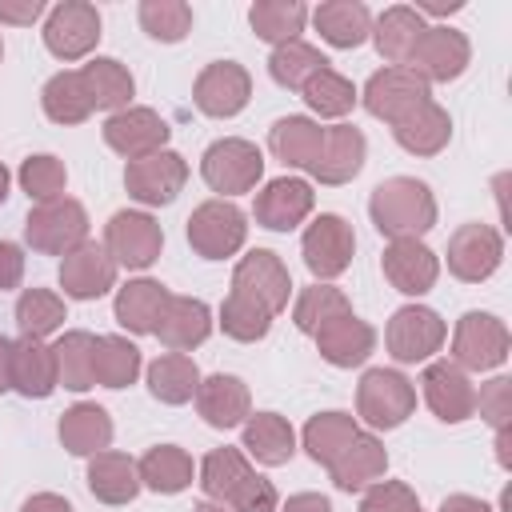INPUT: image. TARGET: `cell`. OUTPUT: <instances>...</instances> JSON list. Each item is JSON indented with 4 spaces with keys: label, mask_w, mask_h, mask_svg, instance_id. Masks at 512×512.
<instances>
[{
    "label": "cell",
    "mask_w": 512,
    "mask_h": 512,
    "mask_svg": "<svg viewBox=\"0 0 512 512\" xmlns=\"http://www.w3.org/2000/svg\"><path fill=\"white\" fill-rule=\"evenodd\" d=\"M324 144V128L312 124L308 116H284L268 132V148L288 164V168H312Z\"/></svg>",
    "instance_id": "cell-35"
},
{
    "label": "cell",
    "mask_w": 512,
    "mask_h": 512,
    "mask_svg": "<svg viewBox=\"0 0 512 512\" xmlns=\"http://www.w3.org/2000/svg\"><path fill=\"white\" fill-rule=\"evenodd\" d=\"M88 488L104 504H128L140 492V472L124 452H96L88 456Z\"/></svg>",
    "instance_id": "cell-33"
},
{
    "label": "cell",
    "mask_w": 512,
    "mask_h": 512,
    "mask_svg": "<svg viewBox=\"0 0 512 512\" xmlns=\"http://www.w3.org/2000/svg\"><path fill=\"white\" fill-rule=\"evenodd\" d=\"M464 4L460 0H452V4H420L416 12H432V16H448V12H460Z\"/></svg>",
    "instance_id": "cell-60"
},
{
    "label": "cell",
    "mask_w": 512,
    "mask_h": 512,
    "mask_svg": "<svg viewBox=\"0 0 512 512\" xmlns=\"http://www.w3.org/2000/svg\"><path fill=\"white\" fill-rule=\"evenodd\" d=\"M188 180V164L180 152H152V156H140V160H128L124 168V188L132 200L148 204V208H160V204H172L180 196Z\"/></svg>",
    "instance_id": "cell-8"
},
{
    "label": "cell",
    "mask_w": 512,
    "mask_h": 512,
    "mask_svg": "<svg viewBox=\"0 0 512 512\" xmlns=\"http://www.w3.org/2000/svg\"><path fill=\"white\" fill-rule=\"evenodd\" d=\"M100 40V12L84 0H64L48 12L44 24V44L56 60H80L96 48Z\"/></svg>",
    "instance_id": "cell-13"
},
{
    "label": "cell",
    "mask_w": 512,
    "mask_h": 512,
    "mask_svg": "<svg viewBox=\"0 0 512 512\" xmlns=\"http://www.w3.org/2000/svg\"><path fill=\"white\" fill-rule=\"evenodd\" d=\"M60 444L72 456H96L112 444V416L100 404H72L60 416Z\"/></svg>",
    "instance_id": "cell-32"
},
{
    "label": "cell",
    "mask_w": 512,
    "mask_h": 512,
    "mask_svg": "<svg viewBox=\"0 0 512 512\" xmlns=\"http://www.w3.org/2000/svg\"><path fill=\"white\" fill-rule=\"evenodd\" d=\"M24 240L36 248V252H48V256H68L72 248H80L88 240V212L80 200H68V196H56V200H44L28 212L24 220Z\"/></svg>",
    "instance_id": "cell-3"
},
{
    "label": "cell",
    "mask_w": 512,
    "mask_h": 512,
    "mask_svg": "<svg viewBox=\"0 0 512 512\" xmlns=\"http://www.w3.org/2000/svg\"><path fill=\"white\" fill-rule=\"evenodd\" d=\"M368 216L380 236L388 240H420L436 224V200L424 180L416 176H392L372 188Z\"/></svg>",
    "instance_id": "cell-1"
},
{
    "label": "cell",
    "mask_w": 512,
    "mask_h": 512,
    "mask_svg": "<svg viewBox=\"0 0 512 512\" xmlns=\"http://www.w3.org/2000/svg\"><path fill=\"white\" fill-rule=\"evenodd\" d=\"M300 252H304V264L308 272L320 280H332L340 276L348 264H352V252H356V236H352V224L336 212H324L308 224L304 240H300Z\"/></svg>",
    "instance_id": "cell-9"
},
{
    "label": "cell",
    "mask_w": 512,
    "mask_h": 512,
    "mask_svg": "<svg viewBox=\"0 0 512 512\" xmlns=\"http://www.w3.org/2000/svg\"><path fill=\"white\" fill-rule=\"evenodd\" d=\"M424 100H432L428 84L412 72V68H380L368 84H364V108L376 116V120H404L412 108H420Z\"/></svg>",
    "instance_id": "cell-17"
},
{
    "label": "cell",
    "mask_w": 512,
    "mask_h": 512,
    "mask_svg": "<svg viewBox=\"0 0 512 512\" xmlns=\"http://www.w3.org/2000/svg\"><path fill=\"white\" fill-rule=\"evenodd\" d=\"M508 348H512V336L504 320H496L492 312H464L452 336V364L468 372H488L508 360Z\"/></svg>",
    "instance_id": "cell-6"
},
{
    "label": "cell",
    "mask_w": 512,
    "mask_h": 512,
    "mask_svg": "<svg viewBox=\"0 0 512 512\" xmlns=\"http://www.w3.org/2000/svg\"><path fill=\"white\" fill-rule=\"evenodd\" d=\"M392 136L412 156H436L452 136V120L436 100H424L420 108H412L404 120L392 124Z\"/></svg>",
    "instance_id": "cell-29"
},
{
    "label": "cell",
    "mask_w": 512,
    "mask_h": 512,
    "mask_svg": "<svg viewBox=\"0 0 512 512\" xmlns=\"http://www.w3.org/2000/svg\"><path fill=\"white\" fill-rule=\"evenodd\" d=\"M140 472V484L160 492V496H176L192 484V456L176 444H160V448H148L144 460L136 464Z\"/></svg>",
    "instance_id": "cell-39"
},
{
    "label": "cell",
    "mask_w": 512,
    "mask_h": 512,
    "mask_svg": "<svg viewBox=\"0 0 512 512\" xmlns=\"http://www.w3.org/2000/svg\"><path fill=\"white\" fill-rule=\"evenodd\" d=\"M476 408L496 432V460L508 468L512 464V452H508V444H512V436H508V424H512V380L508 376L488 380L480 388V396H476Z\"/></svg>",
    "instance_id": "cell-48"
},
{
    "label": "cell",
    "mask_w": 512,
    "mask_h": 512,
    "mask_svg": "<svg viewBox=\"0 0 512 512\" xmlns=\"http://www.w3.org/2000/svg\"><path fill=\"white\" fill-rule=\"evenodd\" d=\"M168 300H172V292H168L164 284H156V280H128V284L116 292V320H120L128 332L148 336V332H156V324H160Z\"/></svg>",
    "instance_id": "cell-31"
},
{
    "label": "cell",
    "mask_w": 512,
    "mask_h": 512,
    "mask_svg": "<svg viewBox=\"0 0 512 512\" xmlns=\"http://www.w3.org/2000/svg\"><path fill=\"white\" fill-rule=\"evenodd\" d=\"M60 284L72 300H96L116 284V260L104 252V244L84 240L60 260Z\"/></svg>",
    "instance_id": "cell-21"
},
{
    "label": "cell",
    "mask_w": 512,
    "mask_h": 512,
    "mask_svg": "<svg viewBox=\"0 0 512 512\" xmlns=\"http://www.w3.org/2000/svg\"><path fill=\"white\" fill-rule=\"evenodd\" d=\"M364 132L356 124H336V128H324V144H320V156L316 164L308 168L320 184H348L360 168H364Z\"/></svg>",
    "instance_id": "cell-22"
},
{
    "label": "cell",
    "mask_w": 512,
    "mask_h": 512,
    "mask_svg": "<svg viewBox=\"0 0 512 512\" xmlns=\"http://www.w3.org/2000/svg\"><path fill=\"white\" fill-rule=\"evenodd\" d=\"M300 96H304L308 108L320 112V116H344V112H352V104H356L352 80H344V76L332 72V68H320V72L300 88Z\"/></svg>",
    "instance_id": "cell-50"
},
{
    "label": "cell",
    "mask_w": 512,
    "mask_h": 512,
    "mask_svg": "<svg viewBox=\"0 0 512 512\" xmlns=\"http://www.w3.org/2000/svg\"><path fill=\"white\" fill-rule=\"evenodd\" d=\"M244 448H248L260 464L276 468V464H288V460H292V452H296V432H292V424H288L284 416H276V412H256V416L244 420Z\"/></svg>",
    "instance_id": "cell-37"
},
{
    "label": "cell",
    "mask_w": 512,
    "mask_h": 512,
    "mask_svg": "<svg viewBox=\"0 0 512 512\" xmlns=\"http://www.w3.org/2000/svg\"><path fill=\"white\" fill-rule=\"evenodd\" d=\"M192 512H224V504H212V500H204V504H196Z\"/></svg>",
    "instance_id": "cell-62"
},
{
    "label": "cell",
    "mask_w": 512,
    "mask_h": 512,
    "mask_svg": "<svg viewBox=\"0 0 512 512\" xmlns=\"http://www.w3.org/2000/svg\"><path fill=\"white\" fill-rule=\"evenodd\" d=\"M40 12H44V0H0L4 24H32Z\"/></svg>",
    "instance_id": "cell-55"
},
{
    "label": "cell",
    "mask_w": 512,
    "mask_h": 512,
    "mask_svg": "<svg viewBox=\"0 0 512 512\" xmlns=\"http://www.w3.org/2000/svg\"><path fill=\"white\" fill-rule=\"evenodd\" d=\"M0 56H4V44H0Z\"/></svg>",
    "instance_id": "cell-63"
},
{
    "label": "cell",
    "mask_w": 512,
    "mask_h": 512,
    "mask_svg": "<svg viewBox=\"0 0 512 512\" xmlns=\"http://www.w3.org/2000/svg\"><path fill=\"white\" fill-rule=\"evenodd\" d=\"M280 512H332V504L320 492H296V496H288V504Z\"/></svg>",
    "instance_id": "cell-56"
},
{
    "label": "cell",
    "mask_w": 512,
    "mask_h": 512,
    "mask_svg": "<svg viewBox=\"0 0 512 512\" xmlns=\"http://www.w3.org/2000/svg\"><path fill=\"white\" fill-rule=\"evenodd\" d=\"M8 184H12V176H8V168L0 164V204H4V196H8Z\"/></svg>",
    "instance_id": "cell-61"
},
{
    "label": "cell",
    "mask_w": 512,
    "mask_h": 512,
    "mask_svg": "<svg viewBox=\"0 0 512 512\" xmlns=\"http://www.w3.org/2000/svg\"><path fill=\"white\" fill-rule=\"evenodd\" d=\"M20 512H72V504L64 496H56V492H36V496L24 500Z\"/></svg>",
    "instance_id": "cell-57"
},
{
    "label": "cell",
    "mask_w": 512,
    "mask_h": 512,
    "mask_svg": "<svg viewBox=\"0 0 512 512\" xmlns=\"http://www.w3.org/2000/svg\"><path fill=\"white\" fill-rule=\"evenodd\" d=\"M248 96H252V76H248L236 60H212V64L196 76V84H192L196 108H200L204 116H216V120L236 116V112L248 104Z\"/></svg>",
    "instance_id": "cell-16"
},
{
    "label": "cell",
    "mask_w": 512,
    "mask_h": 512,
    "mask_svg": "<svg viewBox=\"0 0 512 512\" xmlns=\"http://www.w3.org/2000/svg\"><path fill=\"white\" fill-rule=\"evenodd\" d=\"M196 408H200V416H204L212 428H236V424L248 420L252 396H248V384H244L240 376L216 372V376L200 380V388H196Z\"/></svg>",
    "instance_id": "cell-25"
},
{
    "label": "cell",
    "mask_w": 512,
    "mask_h": 512,
    "mask_svg": "<svg viewBox=\"0 0 512 512\" xmlns=\"http://www.w3.org/2000/svg\"><path fill=\"white\" fill-rule=\"evenodd\" d=\"M12 388V340L0 336V392Z\"/></svg>",
    "instance_id": "cell-59"
},
{
    "label": "cell",
    "mask_w": 512,
    "mask_h": 512,
    "mask_svg": "<svg viewBox=\"0 0 512 512\" xmlns=\"http://www.w3.org/2000/svg\"><path fill=\"white\" fill-rule=\"evenodd\" d=\"M12 388L28 400H44L56 388V356L44 340L20 336V344H12Z\"/></svg>",
    "instance_id": "cell-30"
},
{
    "label": "cell",
    "mask_w": 512,
    "mask_h": 512,
    "mask_svg": "<svg viewBox=\"0 0 512 512\" xmlns=\"http://www.w3.org/2000/svg\"><path fill=\"white\" fill-rule=\"evenodd\" d=\"M384 468H388V452H384V444H380L372 432H356V436L340 448V456L328 464L332 484L344 488V492H360V488L376 484V480L384 476Z\"/></svg>",
    "instance_id": "cell-24"
},
{
    "label": "cell",
    "mask_w": 512,
    "mask_h": 512,
    "mask_svg": "<svg viewBox=\"0 0 512 512\" xmlns=\"http://www.w3.org/2000/svg\"><path fill=\"white\" fill-rule=\"evenodd\" d=\"M312 20H316L320 36L332 48H356L372 32V16H368V8L360 0H328V4H320L312 12Z\"/></svg>",
    "instance_id": "cell-38"
},
{
    "label": "cell",
    "mask_w": 512,
    "mask_h": 512,
    "mask_svg": "<svg viewBox=\"0 0 512 512\" xmlns=\"http://www.w3.org/2000/svg\"><path fill=\"white\" fill-rule=\"evenodd\" d=\"M248 20H252V32L260 40H268V44L280 48V44L300 40L304 20H308V8L300 0H256L252 12H248Z\"/></svg>",
    "instance_id": "cell-40"
},
{
    "label": "cell",
    "mask_w": 512,
    "mask_h": 512,
    "mask_svg": "<svg viewBox=\"0 0 512 512\" xmlns=\"http://www.w3.org/2000/svg\"><path fill=\"white\" fill-rule=\"evenodd\" d=\"M232 292L244 296V300H252V304H260L268 316H276V312L288 308L292 280H288V268H284V260H280L276 252L256 248V252H248V256L236 264V272H232Z\"/></svg>",
    "instance_id": "cell-10"
},
{
    "label": "cell",
    "mask_w": 512,
    "mask_h": 512,
    "mask_svg": "<svg viewBox=\"0 0 512 512\" xmlns=\"http://www.w3.org/2000/svg\"><path fill=\"white\" fill-rule=\"evenodd\" d=\"M136 16H140V28L160 44H176L192 32V8L184 0H144Z\"/></svg>",
    "instance_id": "cell-49"
},
{
    "label": "cell",
    "mask_w": 512,
    "mask_h": 512,
    "mask_svg": "<svg viewBox=\"0 0 512 512\" xmlns=\"http://www.w3.org/2000/svg\"><path fill=\"white\" fill-rule=\"evenodd\" d=\"M92 348H96V336H88V332H64V336L52 344V356H56V384H64V388H72V392L92 388V384H96Z\"/></svg>",
    "instance_id": "cell-42"
},
{
    "label": "cell",
    "mask_w": 512,
    "mask_h": 512,
    "mask_svg": "<svg viewBox=\"0 0 512 512\" xmlns=\"http://www.w3.org/2000/svg\"><path fill=\"white\" fill-rule=\"evenodd\" d=\"M80 76H84L92 112H96V108H104V112H124L128 100H132V92H136L132 72H128L120 60H112V56H96V60H88V64L80 68Z\"/></svg>",
    "instance_id": "cell-34"
},
{
    "label": "cell",
    "mask_w": 512,
    "mask_h": 512,
    "mask_svg": "<svg viewBox=\"0 0 512 512\" xmlns=\"http://www.w3.org/2000/svg\"><path fill=\"white\" fill-rule=\"evenodd\" d=\"M356 432H360L356 428V416H348V412H320V416H312L304 424V448H308V456L316 464L328 468Z\"/></svg>",
    "instance_id": "cell-44"
},
{
    "label": "cell",
    "mask_w": 512,
    "mask_h": 512,
    "mask_svg": "<svg viewBox=\"0 0 512 512\" xmlns=\"http://www.w3.org/2000/svg\"><path fill=\"white\" fill-rule=\"evenodd\" d=\"M380 264L388 284L404 296H424L440 276V260L424 240H388Z\"/></svg>",
    "instance_id": "cell-20"
},
{
    "label": "cell",
    "mask_w": 512,
    "mask_h": 512,
    "mask_svg": "<svg viewBox=\"0 0 512 512\" xmlns=\"http://www.w3.org/2000/svg\"><path fill=\"white\" fill-rule=\"evenodd\" d=\"M472 60V48H468V36L456 32V28H424V36L416 40L412 56L404 68H412L424 84H448L456 80Z\"/></svg>",
    "instance_id": "cell-12"
},
{
    "label": "cell",
    "mask_w": 512,
    "mask_h": 512,
    "mask_svg": "<svg viewBox=\"0 0 512 512\" xmlns=\"http://www.w3.org/2000/svg\"><path fill=\"white\" fill-rule=\"evenodd\" d=\"M416 408V388L392 368H368L356 388V416L372 432L400 428Z\"/></svg>",
    "instance_id": "cell-4"
},
{
    "label": "cell",
    "mask_w": 512,
    "mask_h": 512,
    "mask_svg": "<svg viewBox=\"0 0 512 512\" xmlns=\"http://www.w3.org/2000/svg\"><path fill=\"white\" fill-rule=\"evenodd\" d=\"M384 340H388L392 360H400V364H420V360H428L432 352H440V344H444V320H440L432 308L408 304V308L392 312Z\"/></svg>",
    "instance_id": "cell-15"
},
{
    "label": "cell",
    "mask_w": 512,
    "mask_h": 512,
    "mask_svg": "<svg viewBox=\"0 0 512 512\" xmlns=\"http://www.w3.org/2000/svg\"><path fill=\"white\" fill-rule=\"evenodd\" d=\"M200 176L212 192H224V196L252 192L256 180L264 176V156H260L256 144H248L240 136H228V140L208 144V152L200 156Z\"/></svg>",
    "instance_id": "cell-5"
},
{
    "label": "cell",
    "mask_w": 512,
    "mask_h": 512,
    "mask_svg": "<svg viewBox=\"0 0 512 512\" xmlns=\"http://www.w3.org/2000/svg\"><path fill=\"white\" fill-rule=\"evenodd\" d=\"M92 372H96V384L124 388V384H132L140 376V348L128 344L124 336H96Z\"/></svg>",
    "instance_id": "cell-43"
},
{
    "label": "cell",
    "mask_w": 512,
    "mask_h": 512,
    "mask_svg": "<svg viewBox=\"0 0 512 512\" xmlns=\"http://www.w3.org/2000/svg\"><path fill=\"white\" fill-rule=\"evenodd\" d=\"M168 124L160 112L152 108H124V112H112L108 124H104V144L128 160H140V156H152L168 144Z\"/></svg>",
    "instance_id": "cell-18"
},
{
    "label": "cell",
    "mask_w": 512,
    "mask_h": 512,
    "mask_svg": "<svg viewBox=\"0 0 512 512\" xmlns=\"http://www.w3.org/2000/svg\"><path fill=\"white\" fill-rule=\"evenodd\" d=\"M200 388V368L184 352H164L148 364V392L160 404H188Z\"/></svg>",
    "instance_id": "cell-36"
},
{
    "label": "cell",
    "mask_w": 512,
    "mask_h": 512,
    "mask_svg": "<svg viewBox=\"0 0 512 512\" xmlns=\"http://www.w3.org/2000/svg\"><path fill=\"white\" fill-rule=\"evenodd\" d=\"M64 324V300L48 288H24L16 300V328L20 336L44 340Z\"/></svg>",
    "instance_id": "cell-45"
},
{
    "label": "cell",
    "mask_w": 512,
    "mask_h": 512,
    "mask_svg": "<svg viewBox=\"0 0 512 512\" xmlns=\"http://www.w3.org/2000/svg\"><path fill=\"white\" fill-rule=\"evenodd\" d=\"M316 348H320V356H324L328 364H336V368H356V364H364V360L372 356L376 332H372L360 316L344 312V316H336L332 324H324V328L316 332Z\"/></svg>",
    "instance_id": "cell-26"
},
{
    "label": "cell",
    "mask_w": 512,
    "mask_h": 512,
    "mask_svg": "<svg viewBox=\"0 0 512 512\" xmlns=\"http://www.w3.org/2000/svg\"><path fill=\"white\" fill-rule=\"evenodd\" d=\"M360 512H424L416 492L400 480H376L368 484L364 500H360Z\"/></svg>",
    "instance_id": "cell-53"
},
{
    "label": "cell",
    "mask_w": 512,
    "mask_h": 512,
    "mask_svg": "<svg viewBox=\"0 0 512 512\" xmlns=\"http://www.w3.org/2000/svg\"><path fill=\"white\" fill-rule=\"evenodd\" d=\"M44 116L56 120V124H84L92 116V100H88V88H84V76L80 72H56L44 92Z\"/></svg>",
    "instance_id": "cell-41"
},
{
    "label": "cell",
    "mask_w": 512,
    "mask_h": 512,
    "mask_svg": "<svg viewBox=\"0 0 512 512\" xmlns=\"http://www.w3.org/2000/svg\"><path fill=\"white\" fill-rule=\"evenodd\" d=\"M24 280V252L12 240H0V292L16 288Z\"/></svg>",
    "instance_id": "cell-54"
},
{
    "label": "cell",
    "mask_w": 512,
    "mask_h": 512,
    "mask_svg": "<svg viewBox=\"0 0 512 512\" xmlns=\"http://www.w3.org/2000/svg\"><path fill=\"white\" fill-rule=\"evenodd\" d=\"M320 68H328V60L312 48V44H304V40H292V44H280L276 52H272V60H268V72H272V80L280 84V88H304Z\"/></svg>",
    "instance_id": "cell-47"
},
{
    "label": "cell",
    "mask_w": 512,
    "mask_h": 512,
    "mask_svg": "<svg viewBox=\"0 0 512 512\" xmlns=\"http://www.w3.org/2000/svg\"><path fill=\"white\" fill-rule=\"evenodd\" d=\"M420 384H424L428 408H432L444 424H460V420H468V416L476 412V388H472L468 372L456 368L452 360L428 364L424 376H420Z\"/></svg>",
    "instance_id": "cell-19"
},
{
    "label": "cell",
    "mask_w": 512,
    "mask_h": 512,
    "mask_svg": "<svg viewBox=\"0 0 512 512\" xmlns=\"http://www.w3.org/2000/svg\"><path fill=\"white\" fill-rule=\"evenodd\" d=\"M252 212H256V224H264L272 232H288L312 212V188H308V180H296V176L268 180L264 192H256Z\"/></svg>",
    "instance_id": "cell-23"
},
{
    "label": "cell",
    "mask_w": 512,
    "mask_h": 512,
    "mask_svg": "<svg viewBox=\"0 0 512 512\" xmlns=\"http://www.w3.org/2000/svg\"><path fill=\"white\" fill-rule=\"evenodd\" d=\"M440 512H492V508H488L484 500H476V496H464V492H456V496H444Z\"/></svg>",
    "instance_id": "cell-58"
},
{
    "label": "cell",
    "mask_w": 512,
    "mask_h": 512,
    "mask_svg": "<svg viewBox=\"0 0 512 512\" xmlns=\"http://www.w3.org/2000/svg\"><path fill=\"white\" fill-rule=\"evenodd\" d=\"M244 236H248V224L232 200H204L188 216V244L204 260H224V256L240 252Z\"/></svg>",
    "instance_id": "cell-7"
},
{
    "label": "cell",
    "mask_w": 512,
    "mask_h": 512,
    "mask_svg": "<svg viewBox=\"0 0 512 512\" xmlns=\"http://www.w3.org/2000/svg\"><path fill=\"white\" fill-rule=\"evenodd\" d=\"M220 328H224L232 340L252 344V340H264V336H268L272 316H268L260 304H252V300H244V296L228 292V300L220 304Z\"/></svg>",
    "instance_id": "cell-51"
},
{
    "label": "cell",
    "mask_w": 512,
    "mask_h": 512,
    "mask_svg": "<svg viewBox=\"0 0 512 512\" xmlns=\"http://www.w3.org/2000/svg\"><path fill=\"white\" fill-rule=\"evenodd\" d=\"M208 332H212V312L204 300H192V296H172L156 324V336L168 352H188V348L204 344Z\"/></svg>",
    "instance_id": "cell-27"
},
{
    "label": "cell",
    "mask_w": 512,
    "mask_h": 512,
    "mask_svg": "<svg viewBox=\"0 0 512 512\" xmlns=\"http://www.w3.org/2000/svg\"><path fill=\"white\" fill-rule=\"evenodd\" d=\"M504 260V240L492 224H460L448 240V272L456 280L480 284L488 280Z\"/></svg>",
    "instance_id": "cell-14"
},
{
    "label": "cell",
    "mask_w": 512,
    "mask_h": 512,
    "mask_svg": "<svg viewBox=\"0 0 512 512\" xmlns=\"http://www.w3.org/2000/svg\"><path fill=\"white\" fill-rule=\"evenodd\" d=\"M200 488L232 512H276L272 480L256 476L240 448H212L200 464Z\"/></svg>",
    "instance_id": "cell-2"
},
{
    "label": "cell",
    "mask_w": 512,
    "mask_h": 512,
    "mask_svg": "<svg viewBox=\"0 0 512 512\" xmlns=\"http://www.w3.org/2000/svg\"><path fill=\"white\" fill-rule=\"evenodd\" d=\"M20 184H24V192H28L36 204H44V200L64 196L68 172H64V164H60L56 156H28V160L20 164Z\"/></svg>",
    "instance_id": "cell-52"
},
{
    "label": "cell",
    "mask_w": 512,
    "mask_h": 512,
    "mask_svg": "<svg viewBox=\"0 0 512 512\" xmlns=\"http://www.w3.org/2000/svg\"><path fill=\"white\" fill-rule=\"evenodd\" d=\"M420 36H424V20H420V12L408 8V4L384 8V12L376 16V24H372L376 52L388 60V68H404Z\"/></svg>",
    "instance_id": "cell-28"
},
{
    "label": "cell",
    "mask_w": 512,
    "mask_h": 512,
    "mask_svg": "<svg viewBox=\"0 0 512 512\" xmlns=\"http://www.w3.org/2000/svg\"><path fill=\"white\" fill-rule=\"evenodd\" d=\"M344 312H352V304H348V296H344L340 288H332V284H312V288H304V292L296 296L292 320H296L300 332L316 336L324 324H332V320L344 316Z\"/></svg>",
    "instance_id": "cell-46"
},
{
    "label": "cell",
    "mask_w": 512,
    "mask_h": 512,
    "mask_svg": "<svg viewBox=\"0 0 512 512\" xmlns=\"http://www.w3.org/2000/svg\"><path fill=\"white\" fill-rule=\"evenodd\" d=\"M164 248V232L148 212H116L104 228V252L116 268H148Z\"/></svg>",
    "instance_id": "cell-11"
}]
</instances>
